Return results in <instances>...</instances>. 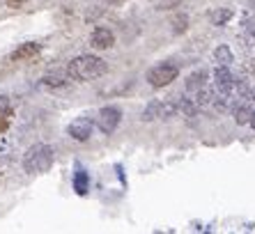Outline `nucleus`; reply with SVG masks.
I'll return each mask as SVG.
<instances>
[{"label":"nucleus","mask_w":255,"mask_h":234,"mask_svg":"<svg viewBox=\"0 0 255 234\" xmlns=\"http://www.w3.org/2000/svg\"><path fill=\"white\" fill-rule=\"evenodd\" d=\"M23 2H28V0H7V7H21Z\"/></svg>","instance_id":"nucleus-21"},{"label":"nucleus","mask_w":255,"mask_h":234,"mask_svg":"<svg viewBox=\"0 0 255 234\" xmlns=\"http://www.w3.org/2000/svg\"><path fill=\"white\" fill-rule=\"evenodd\" d=\"M74 191L78 195H88L90 191V175L85 170H76V175H74Z\"/></svg>","instance_id":"nucleus-12"},{"label":"nucleus","mask_w":255,"mask_h":234,"mask_svg":"<svg viewBox=\"0 0 255 234\" xmlns=\"http://www.w3.org/2000/svg\"><path fill=\"white\" fill-rule=\"evenodd\" d=\"M205 88H207V71L198 69V71H193V74L186 78V92L189 94H196V92H200V90H205Z\"/></svg>","instance_id":"nucleus-11"},{"label":"nucleus","mask_w":255,"mask_h":234,"mask_svg":"<svg viewBox=\"0 0 255 234\" xmlns=\"http://www.w3.org/2000/svg\"><path fill=\"white\" fill-rule=\"evenodd\" d=\"M7 126H9V119H7V117H2V115H0V133H5V131H7Z\"/></svg>","instance_id":"nucleus-20"},{"label":"nucleus","mask_w":255,"mask_h":234,"mask_svg":"<svg viewBox=\"0 0 255 234\" xmlns=\"http://www.w3.org/2000/svg\"><path fill=\"white\" fill-rule=\"evenodd\" d=\"M186 28H189V16L186 14H177V16L172 18V30L175 32H184Z\"/></svg>","instance_id":"nucleus-15"},{"label":"nucleus","mask_w":255,"mask_h":234,"mask_svg":"<svg viewBox=\"0 0 255 234\" xmlns=\"http://www.w3.org/2000/svg\"><path fill=\"white\" fill-rule=\"evenodd\" d=\"M179 76V69L177 65H170V62H161V65L152 67L147 74V81L152 88H166V85H170L175 78Z\"/></svg>","instance_id":"nucleus-4"},{"label":"nucleus","mask_w":255,"mask_h":234,"mask_svg":"<svg viewBox=\"0 0 255 234\" xmlns=\"http://www.w3.org/2000/svg\"><path fill=\"white\" fill-rule=\"evenodd\" d=\"M249 126L255 131V111H253V115H251V122H249Z\"/></svg>","instance_id":"nucleus-22"},{"label":"nucleus","mask_w":255,"mask_h":234,"mask_svg":"<svg viewBox=\"0 0 255 234\" xmlns=\"http://www.w3.org/2000/svg\"><path fill=\"white\" fill-rule=\"evenodd\" d=\"M90 44L99 48V51H106V48H111L115 44V35L108 28H97L92 32V37H90Z\"/></svg>","instance_id":"nucleus-10"},{"label":"nucleus","mask_w":255,"mask_h":234,"mask_svg":"<svg viewBox=\"0 0 255 234\" xmlns=\"http://www.w3.org/2000/svg\"><path fill=\"white\" fill-rule=\"evenodd\" d=\"M55 152L51 145H44V142H37L25 152L23 156V170L28 175H42V172H48L51 165H53Z\"/></svg>","instance_id":"nucleus-2"},{"label":"nucleus","mask_w":255,"mask_h":234,"mask_svg":"<svg viewBox=\"0 0 255 234\" xmlns=\"http://www.w3.org/2000/svg\"><path fill=\"white\" fill-rule=\"evenodd\" d=\"M230 18H232L230 9H214V12L209 14V23H212V25H219V28H221V25H226Z\"/></svg>","instance_id":"nucleus-14"},{"label":"nucleus","mask_w":255,"mask_h":234,"mask_svg":"<svg viewBox=\"0 0 255 234\" xmlns=\"http://www.w3.org/2000/svg\"><path fill=\"white\" fill-rule=\"evenodd\" d=\"M0 115H9V97L0 94Z\"/></svg>","instance_id":"nucleus-18"},{"label":"nucleus","mask_w":255,"mask_h":234,"mask_svg":"<svg viewBox=\"0 0 255 234\" xmlns=\"http://www.w3.org/2000/svg\"><path fill=\"white\" fill-rule=\"evenodd\" d=\"M214 88L223 94H230L235 90V76L230 74L228 67H223V65L216 67V71H214Z\"/></svg>","instance_id":"nucleus-7"},{"label":"nucleus","mask_w":255,"mask_h":234,"mask_svg":"<svg viewBox=\"0 0 255 234\" xmlns=\"http://www.w3.org/2000/svg\"><path fill=\"white\" fill-rule=\"evenodd\" d=\"M120 122H122V111L115 108V106H106V108H101L99 111L95 124H97V129H99L101 133L111 135L120 126Z\"/></svg>","instance_id":"nucleus-5"},{"label":"nucleus","mask_w":255,"mask_h":234,"mask_svg":"<svg viewBox=\"0 0 255 234\" xmlns=\"http://www.w3.org/2000/svg\"><path fill=\"white\" fill-rule=\"evenodd\" d=\"M214 58H216V65H223V67H230L232 62H235L232 51L228 46H219V48H216V51H214Z\"/></svg>","instance_id":"nucleus-13"},{"label":"nucleus","mask_w":255,"mask_h":234,"mask_svg":"<svg viewBox=\"0 0 255 234\" xmlns=\"http://www.w3.org/2000/svg\"><path fill=\"white\" fill-rule=\"evenodd\" d=\"M242 97L246 101H253L255 104V88H242Z\"/></svg>","instance_id":"nucleus-19"},{"label":"nucleus","mask_w":255,"mask_h":234,"mask_svg":"<svg viewBox=\"0 0 255 234\" xmlns=\"http://www.w3.org/2000/svg\"><path fill=\"white\" fill-rule=\"evenodd\" d=\"M179 113L177 99H168V101H152V104L142 111V119L152 122V119H170Z\"/></svg>","instance_id":"nucleus-3"},{"label":"nucleus","mask_w":255,"mask_h":234,"mask_svg":"<svg viewBox=\"0 0 255 234\" xmlns=\"http://www.w3.org/2000/svg\"><path fill=\"white\" fill-rule=\"evenodd\" d=\"M230 113L235 117V122L237 124H249L251 122V115H253V108L246 104V99H232L230 101Z\"/></svg>","instance_id":"nucleus-9"},{"label":"nucleus","mask_w":255,"mask_h":234,"mask_svg":"<svg viewBox=\"0 0 255 234\" xmlns=\"http://www.w3.org/2000/svg\"><path fill=\"white\" fill-rule=\"evenodd\" d=\"M42 85H46V88H62V85H65V78L58 76V74H55V76H44Z\"/></svg>","instance_id":"nucleus-16"},{"label":"nucleus","mask_w":255,"mask_h":234,"mask_svg":"<svg viewBox=\"0 0 255 234\" xmlns=\"http://www.w3.org/2000/svg\"><path fill=\"white\" fill-rule=\"evenodd\" d=\"M106 71H108V65L101 58H97V55H78L67 67V76L74 78V81L88 83V81H95V78L104 76Z\"/></svg>","instance_id":"nucleus-1"},{"label":"nucleus","mask_w":255,"mask_h":234,"mask_svg":"<svg viewBox=\"0 0 255 234\" xmlns=\"http://www.w3.org/2000/svg\"><path fill=\"white\" fill-rule=\"evenodd\" d=\"M244 32H246V39H249L251 44H255V16L246 21V25H244Z\"/></svg>","instance_id":"nucleus-17"},{"label":"nucleus","mask_w":255,"mask_h":234,"mask_svg":"<svg viewBox=\"0 0 255 234\" xmlns=\"http://www.w3.org/2000/svg\"><path fill=\"white\" fill-rule=\"evenodd\" d=\"M39 53H42V44H37V41H28V44H21V46L9 55V60H12V62H25V60L37 58Z\"/></svg>","instance_id":"nucleus-8"},{"label":"nucleus","mask_w":255,"mask_h":234,"mask_svg":"<svg viewBox=\"0 0 255 234\" xmlns=\"http://www.w3.org/2000/svg\"><path fill=\"white\" fill-rule=\"evenodd\" d=\"M92 131H95V122L90 119V117H76L74 122L67 126V133L74 138V140L78 142H85L92 135Z\"/></svg>","instance_id":"nucleus-6"}]
</instances>
